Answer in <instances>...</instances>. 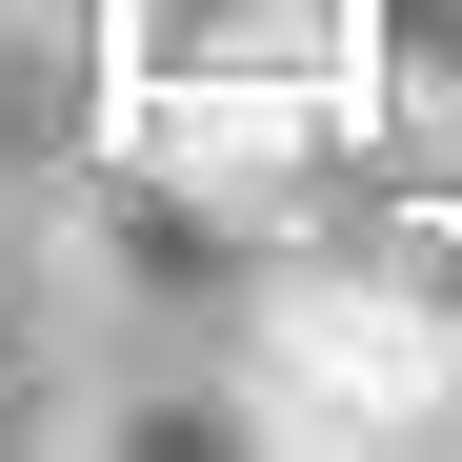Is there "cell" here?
<instances>
[{
    "label": "cell",
    "instance_id": "obj_2",
    "mask_svg": "<svg viewBox=\"0 0 462 462\" xmlns=\"http://www.w3.org/2000/svg\"><path fill=\"white\" fill-rule=\"evenodd\" d=\"M121 101H342L362 121V0H101Z\"/></svg>",
    "mask_w": 462,
    "mask_h": 462
},
{
    "label": "cell",
    "instance_id": "obj_5",
    "mask_svg": "<svg viewBox=\"0 0 462 462\" xmlns=\"http://www.w3.org/2000/svg\"><path fill=\"white\" fill-rule=\"evenodd\" d=\"M282 462H322V442H282Z\"/></svg>",
    "mask_w": 462,
    "mask_h": 462
},
{
    "label": "cell",
    "instance_id": "obj_1",
    "mask_svg": "<svg viewBox=\"0 0 462 462\" xmlns=\"http://www.w3.org/2000/svg\"><path fill=\"white\" fill-rule=\"evenodd\" d=\"M242 382H262V422L322 442V462H462V301H442V262L301 242L242 301Z\"/></svg>",
    "mask_w": 462,
    "mask_h": 462
},
{
    "label": "cell",
    "instance_id": "obj_4",
    "mask_svg": "<svg viewBox=\"0 0 462 462\" xmlns=\"http://www.w3.org/2000/svg\"><path fill=\"white\" fill-rule=\"evenodd\" d=\"M362 121L462 162V0H362Z\"/></svg>",
    "mask_w": 462,
    "mask_h": 462
},
{
    "label": "cell",
    "instance_id": "obj_3",
    "mask_svg": "<svg viewBox=\"0 0 462 462\" xmlns=\"http://www.w3.org/2000/svg\"><path fill=\"white\" fill-rule=\"evenodd\" d=\"M81 462H282V422H262L242 342H221V362H121L81 402Z\"/></svg>",
    "mask_w": 462,
    "mask_h": 462
}]
</instances>
